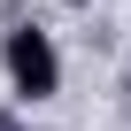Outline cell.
I'll return each mask as SVG.
<instances>
[{
    "mask_svg": "<svg viewBox=\"0 0 131 131\" xmlns=\"http://www.w3.org/2000/svg\"><path fill=\"white\" fill-rule=\"evenodd\" d=\"M0 62H8L16 100H54V93H62V54H54V39H46V31L16 23L8 39H0Z\"/></svg>",
    "mask_w": 131,
    "mask_h": 131,
    "instance_id": "6da1fadb",
    "label": "cell"
},
{
    "mask_svg": "<svg viewBox=\"0 0 131 131\" xmlns=\"http://www.w3.org/2000/svg\"><path fill=\"white\" fill-rule=\"evenodd\" d=\"M0 131H23V123H16V116H0Z\"/></svg>",
    "mask_w": 131,
    "mask_h": 131,
    "instance_id": "7a4b0ae2",
    "label": "cell"
}]
</instances>
